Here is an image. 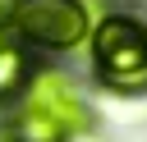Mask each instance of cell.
Instances as JSON below:
<instances>
[{
  "mask_svg": "<svg viewBox=\"0 0 147 142\" xmlns=\"http://www.w3.org/2000/svg\"><path fill=\"white\" fill-rule=\"evenodd\" d=\"M18 142H69V137H64V128L55 119H46L41 110L23 105V115H18Z\"/></svg>",
  "mask_w": 147,
  "mask_h": 142,
  "instance_id": "277c9868",
  "label": "cell"
},
{
  "mask_svg": "<svg viewBox=\"0 0 147 142\" xmlns=\"http://www.w3.org/2000/svg\"><path fill=\"white\" fill-rule=\"evenodd\" d=\"M0 46H5V41H0Z\"/></svg>",
  "mask_w": 147,
  "mask_h": 142,
  "instance_id": "52a82bcc",
  "label": "cell"
},
{
  "mask_svg": "<svg viewBox=\"0 0 147 142\" xmlns=\"http://www.w3.org/2000/svg\"><path fill=\"white\" fill-rule=\"evenodd\" d=\"M0 142H5V137H0Z\"/></svg>",
  "mask_w": 147,
  "mask_h": 142,
  "instance_id": "ba28073f",
  "label": "cell"
},
{
  "mask_svg": "<svg viewBox=\"0 0 147 142\" xmlns=\"http://www.w3.org/2000/svg\"><path fill=\"white\" fill-rule=\"evenodd\" d=\"M28 82V55L23 46H0V101H9Z\"/></svg>",
  "mask_w": 147,
  "mask_h": 142,
  "instance_id": "5b68a950",
  "label": "cell"
},
{
  "mask_svg": "<svg viewBox=\"0 0 147 142\" xmlns=\"http://www.w3.org/2000/svg\"><path fill=\"white\" fill-rule=\"evenodd\" d=\"M14 14H18V0H0V32L14 27Z\"/></svg>",
  "mask_w": 147,
  "mask_h": 142,
  "instance_id": "8992f818",
  "label": "cell"
},
{
  "mask_svg": "<svg viewBox=\"0 0 147 142\" xmlns=\"http://www.w3.org/2000/svg\"><path fill=\"white\" fill-rule=\"evenodd\" d=\"M96 73L115 92H147V27L129 14H110L92 32Z\"/></svg>",
  "mask_w": 147,
  "mask_h": 142,
  "instance_id": "6da1fadb",
  "label": "cell"
},
{
  "mask_svg": "<svg viewBox=\"0 0 147 142\" xmlns=\"http://www.w3.org/2000/svg\"><path fill=\"white\" fill-rule=\"evenodd\" d=\"M28 105H32V110H41L46 119H55V124L64 128V137H78V133H87V128H92L87 105L78 101V92H74L69 73H60V69H41V73H32Z\"/></svg>",
  "mask_w": 147,
  "mask_h": 142,
  "instance_id": "3957f363",
  "label": "cell"
},
{
  "mask_svg": "<svg viewBox=\"0 0 147 142\" xmlns=\"http://www.w3.org/2000/svg\"><path fill=\"white\" fill-rule=\"evenodd\" d=\"M14 27H18V37L28 46L69 50V46H78L92 32V18H87L83 0H18Z\"/></svg>",
  "mask_w": 147,
  "mask_h": 142,
  "instance_id": "7a4b0ae2",
  "label": "cell"
}]
</instances>
